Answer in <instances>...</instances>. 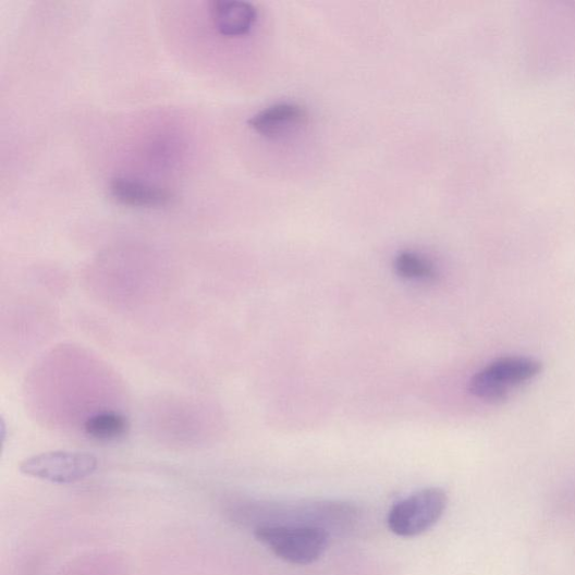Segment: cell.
<instances>
[{"label": "cell", "mask_w": 575, "mask_h": 575, "mask_svg": "<svg viewBox=\"0 0 575 575\" xmlns=\"http://www.w3.org/2000/svg\"><path fill=\"white\" fill-rule=\"evenodd\" d=\"M84 433L100 443H113L125 439L130 423L125 415L113 409H102L88 416L83 425Z\"/></svg>", "instance_id": "cell-8"}, {"label": "cell", "mask_w": 575, "mask_h": 575, "mask_svg": "<svg viewBox=\"0 0 575 575\" xmlns=\"http://www.w3.org/2000/svg\"><path fill=\"white\" fill-rule=\"evenodd\" d=\"M542 372V364L527 356L494 359L477 372L469 384L476 399L487 403L506 401L511 392Z\"/></svg>", "instance_id": "cell-2"}, {"label": "cell", "mask_w": 575, "mask_h": 575, "mask_svg": "<svg viewBox=\"0 0 575 575\" xmlns=\"http://www.w3.org/2000/svg\"><path fill=\"white\" fill-rule=\"evenodd\" d=\"M395 271L412 280H428L437 276L433 264L414 252H403L394 261Z\"/></svg>", "instance_id": "cell-9"}, {"label": "cell", "mask_w": 575, "mask_h": 575, "mask_svg": "<svg viewBox=\"0 0 575 575\" xmlns=\"http://www.w3.org/2000/svg\"><path fill=\"white\" fill-rule=\"evenodd\" d=\"M108 191L117 203L132 208H162L174 200L168 189L126 176L113 179Z\"/></svg>", "instance_id": "cell-5"}, {"label": "cell", "mask_w": 575, "mask_h": 575, "mask_svg": "<svg viewBox=\"0 0 575 575\" xmlns=\"http://www.w3.org/2000/svg\"><path fill=\"white\" fill-rule=\"evenodd\" d=\"M209 8L216 29L227 38H241L248 34L258 20L257 9L238 0H213Z\"/></svg>", "instance_id": "cell-6"}, {"label": "cell", "mask_w": 575, "mask_h": 575, "mask_svg": "<svg viewBox=\"0 0 575 575\" xmlns=\"http://www.w3.org/2000/svg\"><path fill=\"white\" fill-rule=\"evenodd\" d=\"M97 466L98 460L90 453L51 451L25 458L20 472L32 478L69 485L90 477Z\"/></svg>", "instance_id": "cell-4"}, {"label": "cell", "mask_w": 575, "mask_h": 575, "mask_svg": "<svg viewBox=\"0 0 575 575\" xmlns=\"http://www.w3.org/2000/svg\"><path fill=\"white\" fill-rule=\"evenodd\" d=\"M255 536L274 555L297 565L316 562L330 543L328 529L314 525L265 524L255 528Z\"/></svg>", "instance_id": "cell-1"}, {"label": "cell", "mask_w": 575, "mask_h": 575, "mask_svg": "<svg viewBox=\"0 0 575 575\" xmlns=\"http://www.w3.org/2000/svg\"><path fill=\"white\" fill-rule=\"evenodd\" d=\"M446 507L444 490L423 489L393 505L388 515L389 529L401 537L418 536L437 525Z\"/></svg>", "instance_id": "cell-3"}, {"label": "cell", "mask_w": 575, "mask_h": 575, "mask_svg": "<svg viewBox=\"0 0 575 575\" xmlns=\"http://www.w3.org/2000/svg\"><path fill=\"white\" fill-rule=\"evenodd\" d=\"M307 121V113L297 103L281 102L265 108L248 120L252 130L266 137L281 136Z\"/></svg>", "instance_id": "cell-7"}]
</instances>
